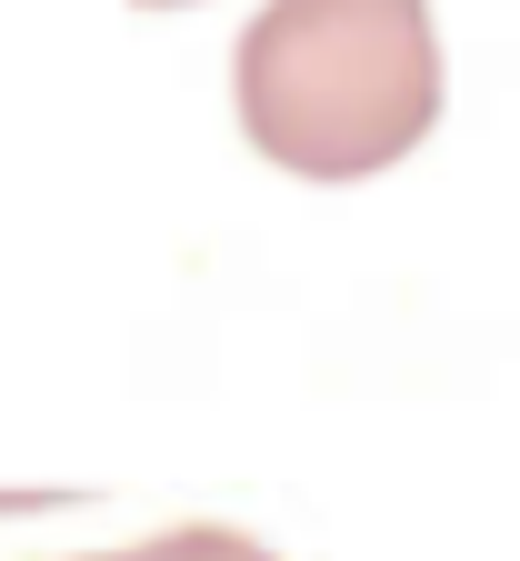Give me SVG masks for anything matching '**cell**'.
I'll list each match as a JSON object with an SVG mask.
<instances>
[{"mask_svg":"<svg viewBox=\"0 0 520 561\" xmlns=\"http://www.w3.org/2000/svg\"><path fill=\"white\" fill-rule=\"evenodd\" d=\"M251 151L301 181H370L440 121L430 0H270L231 50Z\"/></svg>","mask_w":520,"mask_h":561,"instance_id":"cell-1","label":"cell"},{"mask_svg":"<svg viewBox=\"0 0 520 561\" xmlns=\"http://www.w3.org/2000/svg\"><path fill=\"white\" fill-rule=\"evenodd\" d=\"M81 561H280L270 541L231 531V522H171L151 541H120V551H81Z\"/></svg>","mask_w":520,"mask_h":561,"instance_id":"cell-2","label":"cell"},{"mask_svg":"<svg viewBox=\"0 0 520 561\" xmlns=\"http://www.w3.org/2000/svg\"><path fill=\"white\" fill-rule=\"evenodd\" d=\"M140 11H171V0H140Z\"/></svg>","mask_w":520,"mask_h":561,"instance_id":"cell-3","label":"cell"}]
</instances>
